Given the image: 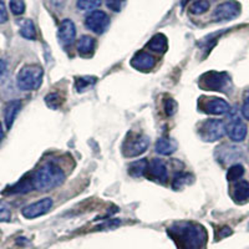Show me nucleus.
<instances>
[{
    "mask_svg": "<svg viewBox=\"0 0 249 249\" xmlns=\"http://www.w3.org/2000/svg\"><path fill=\"white\" fill-rule=\"evenodd\" d=\"M171 237L181 249H203L207 242L204 227L195 222H178L170 230Z\"/></svg>",
    "mask_w": 249,
    "mask_h": 249,
    "instance_id": "nucleus-1",
    "label": "nucleus"
},
{
    "mask_svg": "<svg viewBox=\"0 0 249 249\" xmlns=\"http://www.w3.org/2000/svg\"><path fill=\"white\" fill-rule=\"evenodd\" d=\"M64 179H65L64 171L55 163L43 164L31 177L34 190L43 191V192L59 187L60 184H62Z\"/></svg>",
    "mask_w": 249,
    "mask_h": 249,
    "instance_id": "nucleus-2",
    "label": "nucleus"
},
{
    "mask_svg": "<svg viewBox=\"0 0 249 249\" xmlns=\"http://www.w3.org/2000/svg\"><path fill=\"white\" fill-rule=\"evenodd\" d=\"M44 79V70L36 64H28L20 69L17 76V84L20 90L34 91L41 86Z\"/></svg>",
    "mask_w": 249,
    "mask_h": 249,
    "instance_id": "nucleus-3",
    "label": "nucleus"
},
{
    "mask_svg": "<svg viewBox=\"0 0 249 249\" xmlns=\"http://www.w3.org/2000/svg\"><path fill=\"white\" fill-rule=\"evenodd\" d=\"M199 86L207 91H219L227 92L232 86V79L227 72L208 71L199 77Z\"/></svg>",
    "mask_w": 249,
    "mask_h": 249,
    "instance_id": "nucleus-4",
    "label": "nucleus"
},
{
    "mask_svg": "<svg viewBox=\"0 0 249 249\" xmlns=\"http://www.w3.org/2000/svg\"><path fill=\"white\" fill-rule=\"evenodd\" d=\"M150 146V139L143 133L130 132L124 139L122 152L126 157H137L142 155Z\"/></svg>",
    "mask_w": 249,
    "mask_h": 249,
    "instance_id": "nucleus-5",
    "label": "nucleus"
},
{
    "mask_svg": "<svg viewBox=\"0 0 249 249\" xmlns=\"http://www.w3.org/2000/svg\"><path fill=\"white\" fill-rule=\"evenodd\" d=\"M198 135L202 141L215 142L226 135V124L221 120H207L199 124Z\"/></svg>",
    "mask_w": 249,
    "mask_h": 249,
    "instance_id": "nucleus-6",
    "label": "nucleus"
},
{
    "mask_svg": "<svg viewBox=\"0 0 249 249\" xmlns=\"http://www.w3.org/2000/svg\"><path fill=\"white\" fill-rule=\"evenodd\" d=\"M198 108L208 115H226L230 112L231 106L221 97L202 96L198 102Z\"/></svg>",
    "mask_w": 249,
    "mask_h": 249,
    "instance_id": "nucleus-7",
    "label": "nucleus"
},
{
    "mask_svg": "<svg viewBox=\"0 0 249 249\" xmlns=\"http://www.w3.org/2000/svg\"><path fill=\"white\" fill-rule=\"evenodd\" d=\"M242 12L241 4L235 0H230L219 4L213 12V20L214 21H230L239 17Z\"/></svg>",
    "mask_w": 249,
    "mask_h": 249,
    "instance_id": "nucleus-8",
    "label": "nucleus"
},
{
    "mask_svg": "<svg viewBox=\"0 0 249 249\" xmlns=\"http://www.w3.org/2000/svg\"><path fill=\"white\" fill-rule=\"evenodd\" d=\"M85 25L95 34H104L110 25V17L102 10H93L86 17Z\"/></svg>",
    "mask_w": 249,
    "mask_h": 249,
    "instance_id": "nucleus-9",
    "label": "nucleus"
},
{
    "mask_svg": "<svg viewBox=\"0 0 249 249\" xmlns=\"http://www.w3.org/2000/svg\"><path fill=\"white\" fill-rule=\"evenodd\" d=\"M247 124L239 119L237 113H231L226 124V133L233 142H242L247 137Z\"/></svg>",
    "mask_w": 249,
    "mask_h": 249,
    "instance_id": "nucleus-10",
    "label": "nucleus"
},
{
    "mask_svg": "<svg viewBox=\"0 0 249 249\" xmlns=\"http://www.w3.org/2000/svg\"><path fill=\"white\" fill-rule=\"evenodd\" d=\"M54 201L51 198H43L39 199V201L34 202V203L28 204L21 210V214L23 217H25L26 219H34V218L40 217V215H44L51 210Z\"/></svg>",
    "mask_w": 249,
    "mask_h": 249,
    "instance_id": "nucleus-11",
    "label": "nucleus"
},
{
    "mask_svg": "<svg viewBox=\"0 0 249 249\" xmlns=\"http://www.w3.org/2000/svg\"><path fill=\"white\" fill-rule=\"evenodd\" d=\"M242 156H243V150L232 144H223L215 151V159L222 164H235L234 162L239 161Z\"/></svg>",
    "mask_w": 249,
    "mask_h": 249,
    "instance_id": "nucleus-12",
    "label": "nucleus"
},
{
    "mask_svg": "<svg viewBox=\"0 0 249 249\" xmlns=\"http://www.w3.org/2000/svg\"><path fill=\"white\" fill-rule=\"evenodd\" d=\"M57 37H59L61 45L65 46V48L74 44L75 37H76V26H75V23L72 20H62L59 26V30H57Z\"/></svg>",
    "mask_w": 249,
    "mask_h": 249,
    "instance_id": "nucleus-13",
    "label": "nucleus"
},
{
    "mask_svg": "<svg viewBox=\"0 0 249 249\" xmlns=\"http://www.w3.org/2000/svg\"><path fill=\"white\" fill-rule=\"evenodd\" d=\"M146 175L148 176V178L157 181L160 183H166L168 181V171L167 166L162 160L155 159L148 163V168Z\"/></svg>",
    "mask_w": 249,
    "mask_h": 249,
    "instance_id": "nucleus-14",
    "label": "nucleus"
},
{
    "mask_svg": "<svg viewBox=\"0 0 249 249\" xmlns=\"http://www.w3.org/2000/svg\"><path fill=\"white\" fill-rule=\"evenodd\" d=\"M131 65L139 71H148L155 66V59L152 57V55L142 51V53H137L131 59Z\"/></svg>",
    "mask_w": 249,
    "mask_h": 249,
    "instance_id": "nucleus-15",
    "label": "nucleus"
},
{
    "mask_svg": "<svg viewBox=\"0 0 249 249\" xmlns=\"http://www.w3.org/2000/svg\"><path fill=\"white\" fill-rule=\"evenodd\" d=\"M232 198L237 203H243L249 199V182L244 179L234 182L232 187Z\"/></svg>",
    "mask_w": 249,
    "mask_h": 249,
    "instance_id": "nucleus-16",
    "label": "nucleus"
},
{
    "mask_svg": "<svg viewBox=\"0 0 249 249\" xmlns=\"http://www.w3.org/2000/svg\"><path fill=\"white\" fill-rule=\"evenodd\" d=\"M20 110H21V102L19 100L8 102V105L5 106V110H4V122H5V126L8 130L12 128L15 119L19 115Z\"/></svg>",
    "mask_w": 249,
    "mask_h": 249,
    "instance_id": "nucleus-17",
    "label": "nucleus"
},
{
    "mask_svg": "<svg viewBox=\"0 0 249 249\" xmlns=\"http://www.w3.org/2000/svg\"><path fill=\"white\" fill-rule=\"evenodd\" d=\"M156 152L162 156H170L177 151L178 143L170 137H161L156 142Z\"/></svg>",
    "mask_w": 249,
    "mask_h": 249,
    "instance_id": "nucleus-18",
    "label": "nucleus"
},
{
    "mask_svg": "<svg viewBox=\"0 0 249 249\" xmlns=\"http://www.w3.org/2000/svg\"><path fill=\"white\" fill-rule=\"evenodd\" d=\"M147 48L150 50L155 51V53H159V54H163L164 51L167 50L168 48V41L167 37L164 36L163 34H156L151 37V40L148 41Z\"/></svg>",
    "mask_w": 249,
    "mask_h": 249,
    "instance_id": "nucleus-19",
    "label": "nucleus"
},
{
    "mask_svg": "<svg viewBox=\"0 0 249 249\" xmlns=\"http://www.w3.org/2000/svg\"><path fill=\"white\" fill-rule=\"evenodd\" d=\"M18 24H19V31L21 36L28 40L36 39V29H35L34 23L30 19L20 20Z\"/></svg>",
    "mask_w": 249,
    "mask_h": 249,
    "instance_id": "nucleus-20",
    "label": "nucleus"
},
{
    "mask_svg": "<svg viewBox=\"0 0 249 249\" xmlns=\"http://www.w3.org/2000/svg\"><path fill=\"white\" fill-rule=\"evenodd\" d=\"M76 49L81 55L91 54L95 49V39H92L90 35H82L76 43Z\"/></svg>",
    "mask_w": 249,
    "mask_h": 249,
    "instance_id": "nucleus-21",
    "label": "nucleus"
},
{
    "mask_svg": "<svg viewBox=\"0 0 249 249\" xmlns=\"http://www.w3.org/2000/svg\"><path fill=\"white\" fill-rule=\"evenodd\" d=\"M148 168V161L147 160H139L136 162H132L128 167V173L132 177H141V176L146 175Z\"/></svg>",
    "mask_w": 249,
    "mask_h": 249,
    "instance_id": "nucleus-22",
    "label": "nucleus"
},
{
    "mask_svg": "<svg viewBox=\"0 0 249 249\" xmlns=\"http://www.w3.org/2000/svg\"><path fill=\"white\" fill-rule=\"evenodd\" d=\"M193 182V176L191 173H179L175 177L172 183V188L176 191H179L184 188L186 186L191 184Z\"/></svg>",
    "mask_w": 249,
    "mask_h": 249,
    "instance_id": "nucleus-23",
    "label": "nucleus"
},
{
    "mask_svg": "<svg viewBox=\"0 0 249 249\" xmlns=\"http://www.w3.org/2000/svg\"><path fill=\"white\" fill-rule=\"evenodd\" d=\"M243 175H244V167L241 163L232 164V166L230 167V170H228V172H227V179L234 183V182L239 181V179L243 177Z\"/></svg>",
    "mask_w": 249,
    "mask_h": 249,
    "instance_id": "nucleus-24",
    "label": "nucleus"
},
{
    "mask_svg": "<svg viewBox=\"0 0 249 249\" xmlns=\"http://www.w3.org/2000/svg\"><path fill=\"white\" fill-rule=\"evenodd\" d=\"M101 0H77L76 6L81 12H93L101 5Z\"/></svg>",
    "mask_w": 249,
    "mask_h": 249,
    "instance_id": "nucleus-25",
    "label": "nucleus"
},
{
    "mask_svg": "<svg viewBox=\"0 0 249 249\" xmlns=\"http://www.w3.org/2000/svg\"><path fill=\"white\" fill-rule=\"evenodd\" d=\"M210 9V1L208 0H196L191 5V13L195 15L204 14Z\"/></svg>",
    "mask_w": 249,
    "mask_h": 249,
    "instance_id": "nucleus-26",
    "label": "nucleus"
},
{
    "mask_svg": "<svg viewBox=\"0 0 249 249\" xmlns=\"http://www.w3.org/2000/svg\"><path fill=\"white\" fill-rule=\"evenodd\" d=\"M45 102H46V105H48L50 108H53V110H57V108L62 105V97L60 96V93L51 92L45 97Z\"/></svg>",
    "mask_w": 249,
    "mask_h": 249,
    "instance_id": "nucleus-27",
    "label": "nucleus"
},
{
    "mask_svg": "<svg viewBox=\"0 0 249 249\" xmlns=\"http://www.w3.org/2000/svg\"><path fill=\"white\" fill-rule=\"evenodd\" d=\"M95 81H96L95 77H79V79H76V84H75V85H76V90L79 91V92H82V91H85L86 89L91 88V86L95 84Z\"/></svg>",
    "mask_w": 249,
    "mask_h": 249,
    "instance_id": "nucleus-28",
    "label": "nucleus"
},
{
    "mask_svg": "<svg viewBox=\"0 0 249 249\" xmlns=\"http://www.w3.org/2000/svg\"><path fill=\"white\" fill-rule=\"evenodd\" d=\"M10 10L14 15H23L25 12V3L24 0H10L9 1Z\"/></svg>",
    "mask_w": 249,
    "mask_h": 249,
    "instance_id": "nucleus-29",
    "label": "nucleus"
},
{
    "mask_svg": "<svg viewBox=\"0 0 249 249\" xmlns=\"http://www.w3.org/2000/svg\"><path fill=\"white\" fill-rule=\"evenodd\" d=\"M12 219V211L5 202L0 201V222H9Z\"/></svg>",
    "mask_w": 249,
    "mask_h": 249,
    "instance_id": "nucleus-30",
    "label": "nucleus"
},
{
    "mask_svg": "<svg viewBox=\"0 0 249 249\" xmlns=\"http://www.w3.org/2000/svg\"><path fill=\"white\" fill-rule=\"evenodd\" d=\"M163 108L167 116H172V115H175L176 110H177V105H176V102L172 99H167L164 101Z\"/></svg>",
    "mask_w": 249,
    "mask_h": 249,
    "instance_id": "nucleus-31",
    "label": "nucleus"
},
{
    "mask_svg": "<svg viewBox=\"0 0 249 249\" xmlns=\"http://www.w3.org/2000/svg\"><path fill=\"white\" fill-rule=\"evenodd\" d=\"M242 115L249 121V89L246 91L243 97V105H242Z\"/></svg>",
    "mask_w": 249,
    "mask_h": 249,
    "instance_id": "nucleus-32",
    "label": "nucleus"
},
{
    "mask_svg": "<svg viewBox=\"0 0 249 249\" xmlns=\"http://www.w3.org/2000/svg\"><path fill=\"white\" fill-rule=\"evenodd\" d=\"M106 5L110 10L115 13H119L121 10V6H122V1L121 0H106Z\"/></svg>",
    "mask_w": 249,
    "mask_h": 249,
    "instance_id": "nucleus-33",
    "label": "nucleus"
},
{
    "mask_svg": "<svg viewBox=\"0 0 249 249\" xmlns=\"http://www.w3.org/2000/svg\"><path fill=\"white\" fill-rule=\"evenodd\" d=\"M8 12H6L5 4L0 0V24H5L8 21Z\"/></svg>",
    "mask_w": 249,
    "mask_h": 249,
    "instance_id": "nucleus-34",
    "label": "nucleus"
},
{
    "mask_svg": "<svg viewBox=\"0 0 249 249\" xmlns=\"http://www.w3.org/2000/svg\"><path fill=\"white\" fill-rule=\"evenodd\" d=\"M119 224H120V221L115 219V221H108V222H106V223H104V224H100L97 228H99V230H105V228H113V227H117Z\"/></svg>",
    "mask_w": 249,
    "mask_h": 249,
    "instance_id": "nucleus-35",
    "label": "nucleus"
},
{
    "mask_svg": "<svg viewBox=\"0 0 249 249\" xmlns=\"http://www.w3.org/2000/svg\"><path fill=\"white\" fill-rule=\"evenodd\" d=\"M65 3L66 0H51V4H53V6L56 9H61L65 6Z\"/></svg>",
    "mask_w": 249,
    "mask_h": 249,
    "instance_id": "nucleus-36",
    "label": "nucleus"
},
{
    "mask_svg": "<svg viewBox=\"0 0 249 249\" xmlns=\"http://www.w3.org/2000/svg\"><path fill=\"white\" fill-rule=\"evenodd\" d=\"M6 70V64L5 61H3V60H0V76L5 72Z\"/></svg>",
    "mask_w": 249,
    "mask_h": 249,
    "instance_id": "nucleus-37",
    "label": "nucleus"
},
{
    "mask_svg": "<svg viewBox=\"0 0 249 249\" xmlns=\"http://www.w3.org/2000/svg\"><path fill=\"white\" fill-rule=\"evenodd\" d=\"M4 139V130H3V124H1V122H0V142H1V140Z\"/></svg>",
    "mask_w": 249,
    "mask_h": 249,
    "instance_id": "nucleus-38",
    "label": "nucleus"
}]
</instances>
